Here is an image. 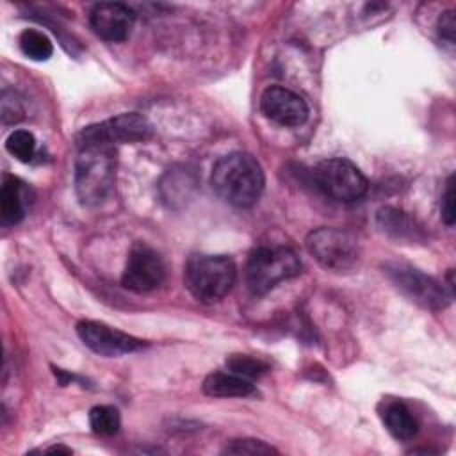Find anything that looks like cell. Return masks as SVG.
Here are the masks:
<instances>
[{
  "mask_svg": "<svg viewBox=\"0 0 456 456\" xmlns=\"http://www.w3.org/2000/svg\"><path fill=\"white\" fill-rule=\"evenodd\" d=\"M203 392L210 397H244L255 392L249 379L233 372H212L203 381Z\"/></svg>",
  "mask_w": 456,
  "mask_h": 456,
  "instance_id": "obj_14",
  "label": "cell"
},
{
  "mask_svg": "<svg viewBox=\"0 0 456 456\" xmlns=\"http://www.w3.org/2000/svg\"><path fill=\"white\" fill-rule=\"evenodd\" d=\"M381 419L390 431V435L397 440H410L419 429L415 417L411 415L410 408L401 401H390L385 404Z\"/></svg>",
  "mask_w": 456,
  "mask_h": 456,
  "instance_id": "obj_15",
  "label": "cell"
},
{
  "mask_svg": "<svg viewBox=\"0 0 456 456\" xmlns=\"http://www.w3.org/2000/svg\"><path fill=\"white\" fill-rule=\"evenodd\" d=\"M260 110L264 116L281 126H299L308 118L306 102L290 89L271 86L262 93Z\"/></svg>",
  "mask_w": 456,
  "mask_h": 456,
  "instance_id": "obj_11",
  "label": "cell"
},
{
  "mask_svg": "<svg viewBox=\"0 0 456 456\" xmlns=\"http://www.w3.org/2000/svg\"><path fill=\"white\" fill-rule=\"evenodd\" d=\"M378 224L381 226L383 232L392 233L395 237H403V235L413 232L411 219L404 212L392 208V207H385L378 212Z\"/></svg>",
  "mask_w": 456,
  "mask_h": 456,
  "instance_id": "obj_18",
  "label": "cell"
},
{
  "mask_svg": "<svg viewBox=\"0 0 456 456\" xmlns=\"http://www.w3.org/2000/svg\"><path fill=\"white\" fill-rule=\"evenodd\" d=\"M151 125L150 121L137 114H119L116 118H110L103 123L86 126L77 139L78 141H102L109 144H119V142H139L151 137Z\"/></svg>",
  "mask_w": 456,
  "mask_h": 456,
  "instance_id": "obj_9",
  "label": "cell"
},
{
  "mask_svg": "<svg viewBox=\"0 0 456 456\" xmlns=\"http://www.w3.org/2000/svg\"><path fill=\"white\" fill-rule=\"evenodd\" d=\"M440 210H442V219L445 224H454V219H456V214H454V175H451L447 178V183H445V191L442 194V205H440Z\"/></svg>",
  "mask_w": 456,
  "mask_h": 456,
  "instance_id": "obj_22",
  "label": "cell"
},
{
  "mask_svg": "<svg viewBox=\"0 0 456 456\" xmlns=\"http://www.w3.org/2000/svg\"><path fill=\"white\" fill-rule=\"evenodd\" d=\"M46 451H48V452H66V454L71 452V449L62 447V445H53V447H50V449H46Z\"/></svg>",
  "mask_w": 456,
  "mask_h": 456,
  "instance_id": "obj_24",
  "label": "cell"
},
{
  "mask_svg": "<svg viewBox=\"0 0 456 456\" xmlns=\"http://www.w3.org/2000/svg\"><path fill=\"white\" fill-rule=\"evenodd\" d=\"M237 269L224 255H191L183 267V280L189 292L201 303L223 299L235 283Z\"/></svg>",
  "mask_w": 456,
  "mask_h": 456,
  "instance_id": "obj_3",
  "label": "cell"
},
{
  "mask_svg": "<svg viewBox=\"0 0 456 456\" xmlns=\"http://www.w3.org/2000/svg\"><path fill=\"white\" fill-rule=\"evenodd\" d=\"M301 262L297 255L285 246H258L246 262V283L255 296L267 294L280 281L297 276Z\"/></svg>",
  "mask_w": 456,
  "mask_h": 456,
  "instance_id": "obj_4",
  "label": "cell"
},
{
  "mask_svg": "<svg viewBox=\"0 0 456 456\" xmlns=\"http://www.w3.org/2000/svg\"><path fill=\"white\" fill-rule=\"evenodd\" d=\"M166 278V265L162 256L146 242H135L130 248L121 283L134 292H150L157 289Z\"/></svg>",
  "mask_w": 456,
  "mask_h": 456,
  "instance_id": "obj_8",
  "label": "cell"
},
{
  "mask_svg": "<svg viewBox=\"0 0 456 456\" xmlns=\"http://www.w3.org/2000/svg\"><path fill=\"white\" fill-rule=\"evenodd\" d=\"M135 14L121 2H100L89 12V23L96 36L105 41H125L134 28Z\"/></svg>",
  "mask_w": 456,
  "mask_h": 456,
  "instance_id": "obj_12",
  "label": "cell"
},
{
  "mask_svg": "<svg viewBox=\"0 0 456 456\" xmlns=\"http://www.w3.org/2000/svg\"><path fill=\"white\" fill-rule=\"evenodd\" d=\"M436 30L442 39H445L449 45H454V34H456V20L454 11H445L438 16Z\"/></svg>",
  "mask_w": 456,
  "mask_h": 456,
  "instance_id": "obj_23",
  "label": "cell"
},
{
  "mask_svg": "<svg viewBox=\"0 0 456 456\" xmlns=\"http://www.w3.org/2000/svg\"><path fill=\"white\" fill-rule=\"evenodd\" d=\"M317 187L330 198L338 201H354L367 192V178L346 159H326L314 169Z\"/></svg>",
  "mask_w": 456,
  "mask_h": 456,
  "instance_id": "obj_6",
  "label": "cell"
},
{
  "mask_svg": "<svg viewBox=\"0 0 456 456\" xmlns=\"http://www.w3.org/2000/svg\"><path fill=\"white\" fill-rule=\"evenodd\" d=\"M75 159V191L84 205H98L116 178V148L102 141H78Z\"/></svg>",
  "mask_w": 456,
  "mask_h": 456,
  "instance_id": "obj_2",
  "label": "cell"
},
{
  "mask_svg": "<svg viewBox=\"0 0 456 456\" xmlns=\"http://www.w3.org/2000/svg\"><path fill=\"white\" fill-rule=\"evenodd\" d=\"M20 50L32 61H46L53 53V45L46 34L36 28H25L20 34Z\"/></svg>",
  "mask_w": 456,
  "mask_h": 456,
  "instance_id": "obj_16",
  "label": "cell"
},
{
  "mask_svg": "<svg viewBox=\"0 0 456 456\" xmlns=\"http://www.w3.org/2000/svg\"><path fill=\"white\" fill-rule=\"evenodd\" d=\"M385 273L404 296L424 308L440 310L451 301V292H447L442 283L408 264L388 262L385 265Z\"/></svg>",
  "mask_w": 456,
  "mask_h": 456,
  "instance_id": "obj_7",
  "label": "cell"
},
{
  "mask_svg": "<svg viewBox=\"0 0 456 456\" xmlns=\"http://www.w3.org/2000/svg\"><path fill=\"white\" fill-rule=\"evenodd\" d=\"M308 253L328 271L347 273L360 262V246L354 235L346 230L322 226L308 233Z\"/></svg>",
  "mask_w": 456,
  "mask_h": 456,
  "instance_id": "obj_5",
  "label": "cell"
},
{
  "mask_svg": "<svg viewBox=\"0 0 456 456\" xmlns=\"http://www.w3.org/2000/svg\"><path fill=\"white\" fill-rule=\"evenodd\" d=\"M226 367H228L230 372H233L237 376H242L246 379L258 378L269 369V365L264 360L249 356V354H232V356H228L226 358Z\"/></svg>",
  "mask_w": 456,
  "mask_h": 456,
  "instance_id": "obj_20",
  "label": "cell"
},
{
  "mask_svg": "<svg viewBox=\"0 0 456 456\" xmlns=\"http://www.w3.org/2000/svg\"><path fill=\"white\" fill-rule=\"evenodd\" d=\"M264 171L258 160L242 151L221 157L210 175V185L216 194L233 207H251L264 191Z\"/></svg>",
  "mask_w": 456,
  "mask_h": 456,
  "instance_id": "obj_1",
  "label": "cell"
},
{
  "mask_svg": "<svg viewBox=\"0 0 456 456\" xmlns=\"http://www.w3.org/2000/svg\"><path fill=\"white\" fill-rule=\"evenodd\" d=\"M25 183L11 175L4 176L0 191V219L2 224L11 226L25 216Z\"/></svg>",
  "mask_w": 456,
  "mask_h": 456,
  "instance_id": "obj_13",
  "label": "cell"
},
{
  "mask_svg": "<svg viewBox=\"0 0 456 456\" xmlns=\"http://www.w3.org/2000/svg\"><path fill=\"white\" fill-rule=\"evenodd\" d=\"M89 424L96 435L112 436L121 428V415H119L118 408H114L110 404H100V406L91 408Z\"/></svg>",
  "mask_w": 456,
  "mask_h": 456,
  "instance_id": "obj_17",
  "label": "cell"
},
{
  "mask_svg": "<svg viewBox=\"0 0 456 456\" xmlns=\"http://www.w3.org/2000/svg\"><path fill=\"white\" fill-rule=\"evenodd\" d=\"M5 150L20 162H30L36 151V137L28 130H14L5 139Z\"/></svg>",
  "mask_w": 456,
  "mask_h": 456,
  "instance_id": "obj_19",
  "label": "cell"
},
{
  "mask_svg": "<svg viewBox=\"0 0 456 456\" xmlns=\"http://www.w3.org/2000/svg\"><path fill=\"white\" fill-rule=\"evenodd\" d=\"M77 333L80 340L100 356H121L146 346L144 340L98 321H80Z\"/></svg>",
  "mask_w": 456,
  "mask_h": 456,
  "instance_id": "obj_10",
  "label": "cell"
},
{
  "mask_svg": "<svg viewBox=\"0 0 456 456\" xmlns=\"http://www.w3.org/2000/svg\"><path fill=\"white\" fill-rule=\"evenodd\" d=\"M223 452H228V454H251V456H256V454H276L278 451L271 445H267L265 442L262 440H255V438H242V440H232Z\"/></svg>",
  "mask_w": 456,
  "mask_h": 456,
  "instance_id": "obj_21",
  "label": "cell"
}]
</instances>
